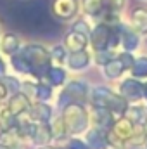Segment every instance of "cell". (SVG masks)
<instances>
[{
    "instance_id": "cell-1",
    "label": "cell",
    "mask_w": 147,
    "mask_h": 149,
    "mask_svg": "<svg viewBox=\"0 0 147 149\" xmlns=\"http://www.w3.org/2000/svg\"><path fill=\"white\" fill-rule=\"evenodd\" d=\"M126 0H83V14L90 19L104 21L109 24L119 23V14L125 9Z\"/></svg>"
},
{
    "instance_id": "cell-2",
    "label": "cell",
    "mask_w": 147,
    "mask_h": 149,
    "mask_svg": "<svg viewBox=\"0 0 147 149\" xmlns=\"http://www.w3.org/2000/svg\"><path fill=\"white\" fill-rule=\"evenodd\" d=\"M21 56L26 59V63L31 68V74L35 78H43L45 71L50 68L52 64V57H50V50L40 43H28L24 47L19 49Z\"/></svg>"
},
{
    "instance_id": "cell-3",
    "label": "cell",
    "mask_w": 147,
    "mask_h": 149,
    "mask_svg": "<svg viewBox=\"0 0 147 149\" xmlns=\"http://www.w3.org/2000/svg\"><path fill=\"white\" fill-rule=\"evenodd\" d=\"M90 45H92L94 50H104V49L116 50L119 47V33H118L116 24H109V23H104V21H97L92 26Z\"/></svg>"
},
{
    "instance_id": "cell-4",
    "label": "cell",
    "mask_w": 147,
    "mask_h": 149,
    "mask_svg": "<svg viewBox=\"0 0 147 149\" xmlns=\"http://www.w3.org/2000/svg\"><path fill=\"white\" fill-rule=\"evenodd\" d=\"M61 116H62V120L66 123L68 134H71V135H78V134H81V132H85L88 128L90 114L80 102L66 104Z\"/></svg>"
},
{
    "instance_id": "cell-5",
    "label": "cell",
    "mask_w": 147,
    "mask_h": 149,
    "mask_svg": "<svg viewBox=\"0 0 147 149\" xmlns=\"http://www.w3.org/2000/svg\"><path fill=\"white\" fill-rule=\"evenodd\" d=\"M90 101L94 106H101L111 109L114 114H125V111L128 109V101H125L119 94L112 92L106 87H97L92 90L90 94Z\"/></svg>"
},
{
    "instance_id": "cell-6",
    "label": "cell",
    "mask_w": 147,
    "mask_h": 149,
    "mask_svg": "<svg viewBox=\"0 0 147 149\" xmlns=\"http://www.w3.org/2000/svg\"><path fill=\"white\" fill-rule=\"evenodd\" d=\"M88 95V87L87 83H83L81 80H71L64 90L61 92L59 95V106H66V104H71V102H80V101H85Z\"/></svg>"
},
{
    "instance_id": "cell-7",
    "label": "cell",
    "mask_w": 147,
    "mask_h": 149,
    "mask_svg": "<svg viewBox=\"0 0 147 149\" xmlns=\"http://www.w3.org/2000/svg\"><path fill=\"white\" fill-rule=\"evenodd\" d=\"M81 9V2L80 0H52L50 10L52 14L61 19V21H71L78 16Z\"/></svg>"
},
{
    "instance_id": "cell-8",
    "label": "cell",
    "mask_w": 147,
    "mask_h": 149,
    "mask_svg": "<svg viewBox=\"0 0 147 149\" xmlns=\"http://www.w3.org/2000/svg\"><path fill=\"white\" fill-rule=\"evenodd\" d=\"M116 28H118V33H119V45L123 47V50L133 52L140 43V35L128 23L119 21V23H116Z\"/></svg>"
},
{
    "instance_id": "cell-9",
    "label": "cell",
    "mask_w": 147,
    "mask_h": 149,
    "mask_svg": "<svg viewBox=\"0 0 147 149\" xmlns=\"http://www.w3.org/2000/svg\"><path fill=\"white\" fill-rule=\"evenodd\" d=\"M31 108V101H30V95L24 94V92H16V94H10V99L7 102V109L12 113L14 116L21 118V114L30 111Z\"/></svg>"
},
{
    "instance_id": "cell-10",
    "label": "cell",
    "mask_w": 147,
    "mask_h": 149,
    "mask_svg": "<svg viewBox=\"0 0 147 149\" xmlns=\"http://www.w3.org/2000/svg\"><path fill=\"white\" fill-rule=\"evenodd\" d=\"M119 95L125 101H139L144 95V85L140 81H137L135 78H126L121 85H119Z\"/></svg>"
},
{
    "instance_id": "cell-11",
    "label": "cell",
    "mask_w": 147,
    "mask_h": 149,
    "mask_svg": "<svg viewBox=\"0 0 147 149\" xmlns=\"http://www.w3.org/2000/svg\"><path fill=\"white\" fill-rule=\"evenodd\" d=\"M128 24L139 35H147V7L142 5L133 7L128 14Z\"/></svg>"
},
{
    "instance_id": "cell-12",
    "label": "cell",
    "mask_w": 147,
    "mask_h": 149,
    "mask_svg": "<svg viewBox=\"0 0 147 149\" xmlns=\"http://www.w3.org/2000/svg\"><path fill=\"white\" fill-rule=\"evenodd\" d=\"M90 114V120L97 125V128H102V130H111V127L114 125L116 118H114V113L111 109L106 108H101V106H94Z\"/></svg>"
},
{
    "instance_id": "cell-13",
    "label": "cell",
    "mask_w": 147,
    "mask_h": 149,
    "mask_svg": "<svg viewBox=\"0 0 147 149\" xmlns=\"http://www.w3.org/2000/svg\"><path fill=\"white\" fill-rule=\"evenodd\" d=\"M68 52H78V50H85L88 45H90V38L83 33H78L74 30H69L66 35H64V43Z\"/></svg>"
},
{
    "instance_id": "cell-14",
    "label": "cell",
    "mask_w": 147,
    "mask_h": 149,
    "mask_svg": "<svg viewBox=\"0 0 147 149\" xmlns=\"http://www.w3.org/2000/svg\"><path fill=\"white\" fill-rule=\"evenodd\" d=\"M90 61H92V56L85 49V50H78V52H69L68 59H66V66L71 71H81V70L88 68Z\"/></svg>"
},
{
    "instance_id": "cell-15",
    "label": "cell",
    "mask_w": 147,
    "mask_h": 149,
    "mask_svg": "<svg viewBox=\"0 0 147 149\" xmlns=\"http://www.w3.org/2000/svg\"><path fill=\"white\" fill-rule=\"evenodd\" d=\"M87 144L90 149H109L111 142L107 139V130L92 128L87 132Z\"/></svg>"
},
{
    "instance_id": "cell-16",
    "label": "cell",
    "mask_w": 147,
    "mask_h": 149,
    "mask_svg": "<svg viewBox=\"0 0 147 149\" xmlns=\"http://www.w3.org/2000/svg\"><path fill=\"white\" fill-rule=\"evenodd\" d=\"M28 116L33 123H49L52 120V108L47 106L45 102H35L31 104L30 111H28Z\"/></svg>"
},
{
    "instance_id": "cell-17",
    "label": "cell",
    "mask_w": 147,
    "mask_h": 149,
    "mask_svg": "<svg viewBox=\"0 0 147 149\" xmlns=\"http://www.w3.org/2000/svg\"><path fill=\"white\" fill-rule=\"evenodd\" d=\"M21 49V38L16 33H3L0 38V52L3 56H14Z\"/></svg>"
},
{
    "instance_id": "cell-18",
    "label": "cell",
    "mask_w": 147,
    "mask_h": 149,
    "mask_svg": "<svg viewBox=\"0 0 147 149\" xmlns=\"http://www.w3.org/2000/svg\"><path fill=\"white\" fill-rule=\"evenodd\" d=\"M31 139L38 146H47L54 139L52 137V130H50V123H35Z\"/></svg>"
},
{
    "instance_id": "cell-19",
    "label": "cell",
    "mask_w": 147,
    "mask_h": 149,
    "mask_svg": "<svg viewBox=\"0 0 147 149\" xmlns=\"http://www.w3.org/2000/svg\"><path fill=\"white\" fill-rule=\"evenodd\" d=\"M43 78L49 81L50 87H59V85H62V83L66 81V70L61 68L59 64H55V66L50 64V68L45 71Z\"/></svg>"
},
{
    "instance_id": "cell-20",
    "label": "cell",
    "mask_w": 147,
    "mask_h": 149,
    "mask_svg": "<svg viewBox=\"0 0 147 149\" xmlns=\"http://www.w3.org/2000/svg\"><path fill=\"white\" fill-rule=\"evenodd\" d=\"M19 125V118L14 116L12 113L7 109V106L3 108V111L0 113V134H9L14 132Z\"/></svg>"
},
{
    "instance_id": "cell-21",
    "label": "cell",
    "mask_w": 147,
    "mask_h": 149,
    "mask_svg": "<svg viewBox=\"0 0 147 149\" xmlns=\"http://www.w3.org/2000/svg\"><path fill=\"white\" fill-rule=\"evenodd\" d=\"M104 68V74L111 78V80H114V78H119L121 74L126 71V68H125V64L121 63V59L118 57V54H116V57L114 59H111L107 64H104L102 66Z\"/></svg>"
},
{
    "instance_id": "cell-22",
    "label": "cell",
    "mask_w": 147,
    "mask_h": 149,
    "mask_svg": "<svg viewBox=\"0 0 147 149\" xmlns=\"http://www.w3.org/2000/svg\"><path fill=\"white\" fill-rule=\"evenodd\" d=\"M50 130H52V137H54L55 141H62V139H66V137L69 135L62 116H55V120L50 121Z\"/></svg>"
},
{
    "instance_id": "cell-23",
    "label": "cell",
    "mask_w": 147,
    "mask_h": 149,
    "mask_svg": "<svg viewBox=\"0 0 147 149\" xmlns=\"http://www.w3.org/2000/svg\"><path fill=\"white\" fill-rule=\"evenodd\" d=\"M31 92H33V95H37V99L40 102H45V101H49L52 97V87L43 83V81L33 83L31 85Z\"/></svg>"
},
{
    "instance_id": "cell-24",
    "label": "cell",
    "mask_w": 147,
    "mask_h": 149,
    "mask_svg": "<svg viewBox=\"0 0 147 149\" xmlns=\"http://www.w3.org/2000/svg\"><path fill=\"white\" fill-rule=\"evenodd\" d=\"M146 137H147V132H146V128H144V125L142 127H135L133 134L126 139L125 146H132V148L142 146V144H146Z\"/></svg>"
},
{
    "instance_id": "cell-25",
    "label": "cell",
    "mask_w": 147,
    "mask_h": 149,
    "mask_svg": "<svg viewBox=\"0 0 147 149\" xmlns=\"http://www.w3.org/2000/svg\"><path fill=\"white\" fill-rule=\"evenodd\" d=\"M10 64H12V68H14L16 71H19V73L31 74V68H30V64L26 63V59L21 56V52H16L14 56H10Z\"/></svg>"
},
{
    "instance_id": "cell-26",
    "label": "cell",
    "mask_w": 147,
    "mask_h": 149,
    "mask_svg": "<svg viewBox=\"0 0 147 149\" xmlns=\"http://www.w3.org/2000/svg\"><path fill=\"white\" fill-rule=\"evenodd\" d=\"M133 78H146L147 76V57H137L133 61V66L130 68Z\"/></svg>"
},
{
    "instance_id": "cell-27",
    "label": "cell",
    "mask_w": 147,
    "mask_h": 149,
    "mask_svg": "<svg viewBox=\"0 0 147 149\" xmlns=\"http://www.w3.org/2000/svg\"><path fill=\"white\" fill-rule=\"evenodd\" d=\"M71 30L78 31V33H83V35H87V37L90 38V33H92V24L88 23V19H85V17H78V19H74V21H73Z\"/></svg>"
},
{
    "instance_id": "cell-28",
    "label": "cell",
    "mask_w": 147,
    "mask_h": 149,
    "mask_svg": "<svg viewBox=\"0 0 147 149\" xmlns=\"http://www.w3.org/2000/svg\"><path fill=\"white\" fill-rule=\"evenodd\" d=\"M68 54H69V52L66 50V47H64V45H54V47L50 49V57H52V61H55L57 64L66 63Z\"/></svg>"
},
{
    "instance_id": "cell-29",
    "label": "cell",
    "mask_w": 147,
    "mask_h": 149,
    "mask_svg": "<svg viewBox=\"0 0 147 149\" xmlns=\"http://www.w3.org/2000/svg\"><path fill=\"white\" fill-rule=\"evenodd\" d=\"M116 50H111V49H104V50H95V63L99 64V66H104V64H107L111 59H114L116 57Z\"/></svg>"
},
{
    "instance_id": "cell-30",
    "label": "cell",
    "mask_w": 147,
    "mask_h": 149,
    "mask_svg": "<svg viewBox=\"0 0 147 149\" xmlns=\"http://www.w3.org/2000/svg\"><path fill=\"white\" fill-rule=\"evenodd\" d=\"M123 116H126L133 125H139V121H140V118H142V108H137V106H133V108H128Z\"/></svg>"
},
{
    "instance_id": "cell-31",
    "label": "cell",
    "mask_w": 147,
    "mask_h": 149,
    "mask_svg": "<svg viewBox=\"0 0 147 149\" xmlns=\"http://www.w3.org/2000/svg\"><path fill=\"white\" fill-rule=\"evenodd\" d=\"M3 83H5V87H7L9 94H16V92H19V88H21L19 80H17V78H14V76H5V78H3Z\"/></svg>"
},
{
    "instance_id": "cell-32",
    "label": "cell",
    "mask_w": 147,
    "mask_h": 149,
    "mask_svg": "<svg viewBox=\"0 0 147 149\" xmlns=\"http://www.w3.org/2000/svg\"><path fill=\"white\" fill-rule=\"evenodd\" d=\"M68 149H90L87 142H83L81 139H71L69 144H68Z\"/></svg>"
},
{
    "instance_id": "cell-33",
    "label": "cell",
    "mask_w": 147,
    "mask_h": 149,
    "mask_svg": "<svg viewBox=\"0 0 147 149\" xmlns=\"http://www.w3.org/2000/svg\"><path fill=\"white\" fill-rule=\"evenodd\" d=\"M9 95V90H7V87H5V83L2 81V78H0V102L5 99Z\"/></svg>"
},
{
    "instance_id": "cell-34",
    "label": "cell",
    "mask_w": 147,
    "mask_h": 149,
    "mask_svg": "<svg viewBox=\"0 0 147 149\" xmlns=\"http://www.w3.org/2000/svg\"><path fill=\"white\" fill-rule=\"evenodd\" d=\"M0 74H5V63L0 59Z\"/></svg>"
},
{
    "instance_id": "cell-35",
    "label": "cell",
    "mask_w": 147,
    "mask_h": 149,
    "mask_svg": "<svg viewBox=\"0 0 147 149\" xmlns=\"http://www.w3.org/2000/svg\"><path fill=\"white\" fill-rule=\"evenodd\" d=\"M38 149H55V148H50V146H38Z\"/></svg>"
},
{
    "instance_id": "cell-36",
    "label": "cell",
    "mask_w": 147,
    "mask_h": 149,
    "mask_svg": "<svg viewBox=\"0 0 147 149\" xmlns=\"http://www.w3.org/2000/svg\"><path fill=\"white\" fill-rule=\"evenodd\" d=\"M144 95L147 97V85H144Z\"/></svg>"
},
{
    "instance_id": "cell-37",
    "label": "cell",
    "mask_w": 147,
    "mask_h": 149,
    "mask_svg": "<svg viewBox=\"0 0 147 149\" xmlns=\"http://www.w3.org/2000/svg\"><path fill=\"white\" fill-rule=\"evenodd\" d=\"M144 128H146V132H147V121H146V123H144Z\"/></svg>"
},
{
    "instance_id": "cell-38",
    "label": "cell",
    "mask_w": 147,
    "mask_h": 149,
    "mask_svg": "<svg viewBox=\"0 0 147 149\" xmlns=\"http://www.w3.org/2000/svg\"><path fill=\"white\" fill-rule=\"evenodd\" d=\"M55 149H62V148H55Z\"/></svg>"
},
{
    "instance_id": "cell-39",
    "label": "cell",
    "mask_w": 147,
    "mask_h": 149,
    "mask_svg": "<svg viewBox=\"0 0 147 149\" xmlns=\"http://www.w3.org/2000/svg\"><path fill=\"white\" fill-rule=\"evenodd\" d=\"M146 2H147V0H146Z\"/></svg>"
}]
</instances>
